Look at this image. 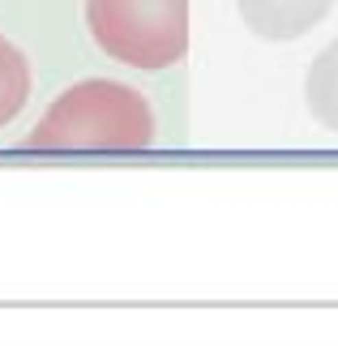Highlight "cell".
I'll use <instances>...</instances> for the list:
<instances>
[{
	"label": "cell",
	"instance_id": "obj_1",
	"mask_svg": "<svg viewBox=\"0 0 338 351\" xmlns=\"http://www.w3.org/2000/svg\"><path fill=\"white\" fill-rule=\"evenodd\" d=\"M154 142V103L116 77H82L64 86L22 137L34 154H141Z\"/></svg>",
	"mask_w": 338,
	"mask_h": 351
},
{
	"label": "cell",
	"instance_id": "obj_2",
	"mask_svg": "<svg viewBox=\"0 0 338 351\" xmlns=\"http://www.w3.org/2000/svg\"><path fill=\"white\" fill-rule=\"evenodd\" d=\"M82 22L108 60L133 73H167L189 56V0H86Z\"/></svg>",
	"mask_w": 338,
	"mask_h": 351
},
{
	"label": "cell",
	"instance_id": "obj_3",
	"mask_svg": "<svg viewBox=\"0 0 338 351\" xmlns=\"http://www.w3.org/2000/svg\"><path fill=\"white\" fill-rule=\"evenodd\" d=\"M236 9L261 43H295L326 22L334 0H236Z\"/></svg>",
	"mask_w": 338,
	"mask_h": 351
},
{
	"label": "cell",
	"instance_id": "obj_4",
	"mask_svg": "<svg viewBox=\"0 0 338 351\" xmlns=\"http://www.w3.org/2000/svg\"><path fill=\"white\" fill-rule=\"evenodd\" d=\"M304 103L317 125L338 133V39L313 56L309 77H304Z\"/></svg>",
	"mask_w": 338,
	"mask_h": 351
},
{
	"label": "cell",
	"instance_id": "obj_5",
	"mask_svg": "<svg viewBox=\"0 0 338 351\" xmlns=\"http://www.w3.org/2000/svg\"><path fill=\"white\" fill-rule=\"evenodd\" d=\"M30 86H34V77H30V64L22 56V47L0 34V129L13 125V120L26 112Z\"/></svg>",
	"mask_w": 338,
	"mask_h": 351
}]
</instances>
